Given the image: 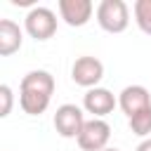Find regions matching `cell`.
Listing matches in <instances>:
<instances>
[{
  "instance_id": "2",
  "label": "cell",
  "mask_w": 151,
  "mask_h": 151,
  "mask_svg": "<svg viewBox=\"0 0 151 151\" xmlns=\"http://www.w3.org/2000/svg\"><path fill=\"white\" fill-rule=\"evenodd\" d=\"M97 24L106 33H123L130 24V9L123 0H101L97 7Z\"/></svg>"
},
{
  "instance_id": "3",
  "label": "cell",
  "mask_w": 151,
  "mask_h": 151,
  "mask_svg": "<svg viewBox=\"0 0 151 151\" xmlns=\"http://www.w3.org/2000/svg\"><path fill=\"white\" fill-rule=\"evenodd\" d=\"M24 28L35 40H50L57 33V14L50 7H33L24 19Z\"/></svg>"
},
{
  "instance_id": "8",
  "label": "cell",
  "mask_w": 151,
  "mask_h": 151,
  "mask_svg": "<svg viewBox=\"0 0 151 151\" xmlns=\"http://www.w3.org/2000/svg\"><path fill=\"white\" fill-rule=\"evenodd\" d=\"M116 104H118V99H116L106 87H92V90H87L85 97H83V106H85V111L92 113L94 118H104V116H109V113L116 109Z\"/></svg>"
},
{
  "instance_id": "1",
  "label": "cell",
  "mask_w": 151,
  "mask_h": 151,
  "mask_svg": "<svg viewBox=\"0 0 151 151\" xmlns=\"http://www.w3.org/2000/svg\"><path fill=\"white\" fill-rule=\"evenodd\" d=\"M54 92V78L47 71H31L21 78L19 85V104L24 113L28 116H40L47 111L50 99Z\"/></svg>"
},
{
  "instance_id": "10",
  "label": "cell",
  "mask_w": 151,
  "mask_h": 151,
  "mask_svg": "<svg viewBox=\"0 0 151 151\" xmlns=\"http://www.w3.org/2000/svg\"><path fill=\"white\" fill-rule=\"evenodd\" d=\"M21 40H24L21 28L9 19H0V54L2 57L14 54L21 47Z\"/></svg>"
},
{
  "instance_id": "6",
  "label": "cell",
  "mask_w": 151,
  "mask_h": 151,
  "mask_svg": "<svg viewBox=\"0 0 151 151\" xmlns=\"http://www.w3.org/2000/svg\"><path fill=\"white\" fill-rule=\"evenodd\" d=\"M71 78H73L76 85L92 90V87H97V83L104 78V64H101L97 57H87V54H85V57H78V59L73 61Z\"/></svg>"
},
{
  "instance_id": "15",
  "label": "cell",
  "mask_w": 151,
  "mask_h": 151,
  "mask_svg": "<svg viewBox=\"0 0 151 151\" xmlns=\"http://www.w3.org/2000/svg\"><path fill=\"white\" fill-rule=\"evenodd\" d=\"M104 151H120V149H104Z\"/></svg>"
},
{
  "instance_id": "14",
  "label": "cell",
  "mask_w": 151,
  "mask_h": 151,
  "mask_svg": "<svg viewBox=\"0 0 151 151\" xmlns=\"http://www.w3.org/2000/svg\"><path fill=\"white\" fill-rule=\"evenodd\" d=\"M134 151H151V139H144V142H142Z\"/></svg>"
},
{
  "instance_id": "11",
  "label": "cell",
  "mask_w": 151,
  "mask_h": 151,
  "mask_svg": "<svg viewBox=\"0 0 151 151\" xmlns=\"http://www.w3.org/2000/svg\"><path fill=\"white\" fill-rule=\"evenodd\" d=\"M134 21L142 33L151 35V0H137L134 2Z\"/></svg>"
},
{
  "instance_id": "5",
  "label": "cell",
  "mask_w": 151,
  "mask_h": 151,
  "mask_svg": "<svg viewBox=\"0 0 151 151\" xmlns=\"http://www.w3.org/2000/svg\"><path fill=\"white\" fill-rule=\"evenodd\" d=\"M109 139H111V125L104 118H92L85 123L83 132L78 134V146L83 151H104L109 149L106 146Z\"/></svg>"
},
{
  "instance_id": "4",
  "label": "cell",
  "mask_w": 151,
  "mask_h": 151,
  "mask_svg": "<svg viewBox=\"0 0 151 151\" xmlns=\"http://www.w3.org/2000/svg\"><path fill=\"white\" fill-rule=\"evenodd\" d=\"M85 116H83V109L76 106V104H61L54 113V130L64 137V139H78V134L83 132L85 127Z\"/></svg>"
},
{
  "instance_id": "12",
  "label": "cell",
  "mask_w": 151,
  "mask_h": 151,
  "mask_svg": "<svg viewBox=\"0 0 151 151\" xmlns=\"http://www.w3.org/2000/svg\"><path fill=\"white\" fill-rule=\"evenodd\" d=\"M127 120H130V130H132L134 134H139V137L151 134V106L144 109V111H139L137 116H132V118H127Z\"/></svg>"
},
{
  "instance_id": "7",
  "label": "cell",
  "mask_w": 151,
  "mask_h": 151,
  "mask_svg": "<svg viewBox=\"0 0 151 151\" xmlns=\"http://www.w3.org/2000/svg\"><path fill=\"white\" fill-rule=\"evenodd\" d=\"M118 106L123 109V113L127 118H132L139 111L151 106V94H149V90L144 85H127L118 97Z\"/></svg>"
},
{
  "instance_id": "13",
  "label": "cell",
  "mask_w": 151,
  "mask_h": 151,
  "mask_svg": "<svg viewBox=\"0 0 151 151\" xmlns=\"http://www.w3.org/2000/svg\"><path fill=\"white\" fill-rule=\"evenodd\" d=\"M0 99H2L0 118H7L9 111H12V87H9V85H0Z\"/></svg>"
},
{
  "instance_id": "9",
  "label": "cell",
  "mask_w": 151,
  "mask_h": 151,
  "mask_svg": "<svg viewBox=\"0 0 151 151\" xmlns=\"http://www.w3.org/2000/svg\"><path fill=\"white\" fill-rule=\"evenodd\" d=\"M92 9H94V5L90 0H59V14L73 28L85 26L92 19Z\"/></svg>"
}]
</instances>
